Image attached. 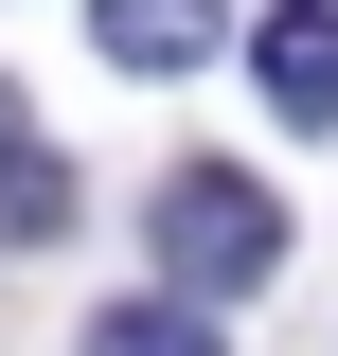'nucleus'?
<instances>
[{
    "instance_id": "obj_1",
    "label": "nucleus",
    "mask_w": 338,
    "mask_h": 356,
    "mask_svg": "<svg viewBox=\"0 0 338 356\" xmlns=\"http://www.w3.org/2000/svg\"><path fill=\"white\" fill-rule=\"evenodd\" d=\"M143 250H161L178 303H250L267 267H285V196L232 161H161V196H143Z\"/></svg>"
},
{
    "instance_id": "obj_2",
    "label": "nucleus",
    "mask_w": 338,
    "mask_h": 356,
    "mask_svg": "<svg viewBox=\"0 0 338 356\" xmlns=\"http://www.w3.org/2000/svg\"><path fill=\"white\" fill-rule=\"evenodd\" d=\"M250 72H267L285 125H338V0H267L250 18Z\"/></svg>"
},
{
    "instance_id": "obj_3",
    "label": "nucleus",
    "mask_w": 338,
    "mask_h": 356,
    "mask_svg": "<svg viewBox=\"0 0 338 356\" xmlns=\"http://www.w3.org/2000/svg\"><path fill=\"white\" fill-rule=\"evenodd\" d=\"M0 232H18V250L72 232V161H54V125L18 107V89H0Z\"/></svg>"
},
{
    "instance_id": "obj_4",
    "label": "nucleus",
    "mask_w": 338,
    "mask_h": 356,
    "mask_svg": "<svg viewBox=\"0 0 338 356\" xmlns=\"http://www.w3.org/2000/svg\"><path fill=\"white\" fill-rule=\"evenodd\" d=\"M89 36H107V72H196L232 18L214 0H89Z\"/></svg>"
},
{
    "instance_id": "obj_5",
    "label": "nucleus",
    "mask_w": 338,
    "mask_h": 356,
    "mask_svg": "<svg viewBox=\"0 0 338 356\" xmlns=\"http://www.w3.org/2000/svg\"><path fill=\"white\" fill-rule=\"evenodd\" d=\"M89 356H214V303L143 285V303H107V321H89Z\"/></svg>"
}]
</instances>
